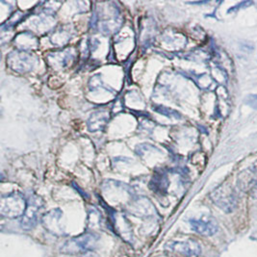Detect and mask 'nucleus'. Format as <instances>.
<instances>
[{
    "instance_id": "nucleus-1",
    "label": "nucleus",
    "mask_w": 257,
    "mask_h": 257,
    "mask_svg": "<svg viewBox=\"0 0 257 257\" xmlns=\"http://www.w3.org/2000/svg\"><path fill=\"white\" fill-rule=\"evenodd\" d=\"M99 240L95 233L87 232L75 237L63 246V251L68 253H87L94 249Z\"/></svg>"
},
{
    "instance_id": "nucleus-2",
    "label": "nucleus",
    "mask_w": 257,
    "mask_h": 257,
    "mask_svg": "<svg viewBox=\"0 0 257 257\" xmlns=\"http://www.w3.org/2000/svg\"><path fill=\"white\" fill-rule=\"evenodd\" d=\"M210 198L213 202L224 212H232L236 207L237 199L232 187L229 185H222L211 193Z\"/></svg>"
},
{
    "instance_id": "nucleus-3",
    "label": "nucleus",
    "mask_w": 257,
    "mask_h": 257,
    "mask_svg": "<svg viewBox=\"0 0 257 257\" xmlns=\"http://www.w3.org/2000/svg\"><path fill=\"white\" fill-rule=\"evenodd\" d=\"M165 250L168 254L181 257H197L201 252V246L195 240H187L182 242H169L165 245Z\"/></svg>"
},
{
    "instance_id": "nucleus-4",
    "label": "nucleus",
    "mask_w": 257,
    "mask_h": 257,
    "mask_svg": "<svg viewBox=\"0 0 257 257\" xmlns=\"http://www.w3.org/2000/svg\"><path fill=\"white\" fill-rule=\"evenodd\" d=\"M26 205L24 199L18 195H12L2 198L1 213L8 218H17L24 215Z\"/></svg>"
},
{
    "instance_id": "nucleus-5",
    "label": "nucleus",
    "mask_w": 257,
    "mask_h": 257,
    "mask_svg": "<svg viewBox=\"0 0 257 257\" xmlns=\"http://www.w3.org/2000/svg\"><path fill=\"white\" fill-rule=\"evenodd\" d=\"M43 206V200L39 197H33L26 204V209L22 220V227L24 229H32L38 222V216Z\"/></svg>"
},
{
    "instance_id": "nucleus-6",
    "label": "nucleus",
    "mask_w": 257,
    "mask_h": 257,
    "mask_svg": "<svg viewBox=\"0 0 257 257\" xmlns=\"http://www.w3.org/2000/svg\"><path fill=\"white\" fill-rule=\"evenodd\" d=\"M190 224L193 230L203 236H213L219 228L217 221L210 216H203L199 219H193L190 221Z\"/></svg>"
},
{
    "instance_id": "nucleus-7",
    "label": "nucleus",
    "mask_w": 257,
    "mask_h": 257,
    "mask_svg": "<svg viewBox=\"0 0 257 257\" xmlns=\"http://www.w3.org/2000/svg\"><path fill=\"white\" fill-rule=\"evenodd\" d=\"M61 217H62V212L58 209L51 211L45 216V218L43 219V223L49 232L55 235L64 234L62 227L59 224Z\"/></svg>"
},
{
    "instance_id": "nucleus-8",
    "label": "nucleus",
    "mask_w": 257,
    "mask_h": 257,
    "mask_svg": "<svg viewBox=\"0 0 257 257\" xmlns=\"http://www.w3.org/2000/svg\"><path fill=\"white\" fill-rule=\"evenodd\" d=\"M249 181L247 182V191L249 195L253 198L257 199V173L255 172L253 175H249Z\"/></svg>"
},
{
    "instance_id": "nucleus-9",
    "label": "nucleus",
    "mask_w": 257,
    "mask_h": 257,
    "mask_svg": "<svg viewBox=\"0 0 257 257\" xmlns=\"http://www.w3.org/2000/svg\"><path fill=\"white\" fill-rule=\"evenodd\" d=\"M84 257H98L96 254H94V253H93V252H87V253H85V255H84Z\"/></svg>"
}]
</instances>
